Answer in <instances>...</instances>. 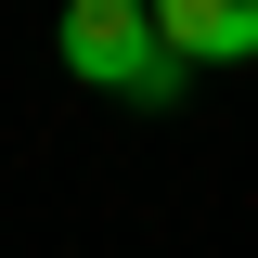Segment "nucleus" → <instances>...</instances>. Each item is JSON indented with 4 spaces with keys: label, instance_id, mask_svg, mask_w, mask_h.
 Returning a JSON list of instances; mask_svg holds the SVG:
<instances>
[{
    "label": "nucleus",
    "instance_id": "f257e3e1",
    "mask_svg": "<svg viewBox=\"0 0 258 258\" xmlns=\"http://www.w3.org/2000/svg\"><path fill=\"white\" fill-rule=\"evenodd\" d=\"M64 64L116 103H181V52L155 39V0H78L64 13Z\"/></svg>",
    "mask_w": 258,
    "mask_h": 258
},
{
    "label": "nucleus",
    "instance_id": "f03ea898",
    "mask_svg": "<svg viewBox=\"0 0 258 258\" xmlns=\"http://www.w3.org/2000/svg\"><path fill=\"white\" fill-rule=\"evenodd\" d=\"M155 39L181 64H245L258 52V0H155Z\"/></svg>",
    "mask_w": 258,
    "mask_h": 258
}]
</instances>
